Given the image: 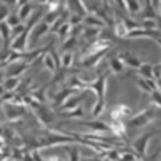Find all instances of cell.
Masks as SVG:
<instances>
[{
	"instance_id": "cell-29",
	"label": "cell",
	"mask_w": 161,
	"mask_h": 161,
	"mask_svg": "<svg viewBox=\"0 0 161 161\" xmlns=\"http://www.w3.org/2000/svg\"><path fill=\"white\" fill-rule=\"evenodd\" d=\"M135 70H137V72L142 78H147V79H154V78H153V65H151V64H141Z\"/></svg>"
},
{
	"instance_id": "cell-22",
	"label": "cell",
	"mask_w": 161,
	"mask_h": 161,
	"mask_svg": "<svg viewBox=\"0 0 161 161\" xmlns=\"http://www.w3.org/2000/svg\"><path fill=\"white\" fill-rule=\"evenodd\" d=\"M49 27L50 25L49 23H45V22H40V23H37V27L35 30H32V33H30V36H32V40L33 42H37V40L40 39V37L43 36V35L49 33Z\"/></svg>"
},
{
	"instance_id": "cell-20",
	"label": "cell",
	"mask_w": 161,
	"mask_h": 161,
	"mask_svg": "<svg viewBox=\"0 0 161 161\" xmlns=\"http://www.w3.org/2000/svg\"><path fill=\"white\" fill-rule=\"evenodd\" d=\"M82 23H84L85 26H94V27H99V29H104L105 27L104 22H102L95 13H91V12L82 17Z\"/></svg>"
},
{
	"instance_id": "cell-9",
	"label": "cell",
	"mask_w": 161,
	"mask_h": 161,
	"mask_svg": "<svg viewBox=\"0 0 161 161\" xmlns=\"http://www.w3.org/2000/svg\"><path fill=\"white\" fill-rule=\"evenodd\" d=\"M76 92H80V91L74 89V88H70V86H66V88H64V89H60L59 92L55 94L53 99H52V104H50V108H52V109H58L68 98L72 97V95L76 94Z\"/></svg>"
},
{
	"instance_id": "cell-3",
	"label": "cell",
	"mask_w": 161,
	"mask_h": 161,
	"mask_svg": "<svg viewBox=\"0 0 161 161\" xmlns=\"http://www.w3.org/2000/svg\"><path fill=\"white\" fill-rule=\"evenodd\" d=\"M158 112H160V108L153 107V105H151V107L145 108L144 111L138 112V114L134 115V117L127 118V121L124 122V125H125V128H130V130L131 128L145 127L147 124L153 122V121L158 117Z\"/></svg>"
},
{
	"instance_id": "cell-1",
	"label": "cell",
	"mask_w": 161,
	"mask_h": 161,
	"mask_svg": "<svg viewBox=\"0 0 161 161\" xmlns=\"http://www.w3.org/2000/svg\"><path fill=\"white\" fill-rule=\"evenodd\" d=\"M112 75L109 69L99 74L97 76V79L94 80H86V84H85V91L88 89H92L97 94V102H95L94 108L91 111V115L94 118L99 117L105 109V105H107V101H105V95H107V85H108V79L109 76Z\"/></svg>"
},
{
	"instance_id": "cell-8",
	"label": "cell",
	"mask_w": 161,
	"mask_h": 161,
	"mask_svg": "<svg viewBox=\"0 0 161 161\" xmlns=\"http://www.w3.org/2000/svg\"><path fill=\"white\" fill-rule=\"evenodd\" d=\"M35 114H36L37 119L40 121V124H43L45 127H49L50 124H53L56 119V114L53 112V109L49 107H45L43 104H40L39 107L35 108Z\"/></svg>"
},
{
	"instance_id": "cell-27",
	"label": "cell",
	"mask_w": 161,
	"mask_h": 161,
	"mask_svg": "<svg viewBox=\"0 0 161 161\" xmlns=\"http://www.w3.org/2000/svg\"><path fill=\"white\" fill-rule=\"evenodd\" d=\"M124 2H125V10L130 14L135 16V14L141 13V4L138 0H124Z\"/></svg>"
},
{
	"instance_id": "cell-17",
	"label": "cell",
	"mask_w": 161,
	"mask_h": 161,
	"mask_svg": "<svg viewBox=\"0 0 161 161\" xmlns=\"http://www.w3.org/2000/svg\"><path fill=\"white\" fill-rule=\"evenodd\" d=\"M128 115H131V108L125 104H118L111 109V118L112 119H124Z\"/></svg>"
},
{
	"instance_id": "cell-18",
	"label": "cell",
	"mask_w": 161,
	"mask_h": 161,
	"mask_svg": "<svg viewBox=\"0 0 161 161\" xmlns=\"http://www.w3.org/2000/svg\"><path fill=\"white\" fill-rule=\"evenodd\" d=\"M40 59H42V64H43V68L45 69H47L50 72V74H55L58 70V68H56V64H55V60H53V58H52V55H50V52H49V49L46 47V50H45L43 53L40 55Z\"/></svg>"
},
{
	"instance_id": "cell-14",
	"label": "cell",
	"mask_w": 161,
	"mask_h": 161,
	"mask_svg": "<svg viewBox=\"0 0 161 161\" xmlns=\"http://www.w3.org/2000/svg\"><path fill=\"white\" fill-rule=\"evenodd\" d=\"M10 65H12V68L4 70L6 76H20L29 68L30 64L26 62V60H17V62H13V64H10Z\"/></svg>"
},
{
	"instance_id": "cell-25",
	"label": "cell",
	"mask_w": 161,
	"mask_h": 161,
	"mask_svg": "<svg viewBox=\"0 0 161 161\" xmlns=\"http://www.w3.org/2000/svg\"><path fill=\"white\" fill-rule=\"evenodd\" d=\"M19 82H20L19 76H6L2 85H3L6 92H12V91H16V88L19 86Z\"/></svg>"
},
{
	"instance_id": "cell-2",
	"label": "cell",
	"mask_w": 161,
	"mask_h": 161,
	"mask_svg": "<svg viewBox=\"0 0 161 161\" xmlns=\"http://www.w3.org/2000/svg\"><path fill=\"white\" fill-rule=\"evenodd\" d=\"M43 16V10H37L36 13L29 19L27 25H25V29L22 30V33L16 37V39L12 40V43H10V49L12 50H16V52H23V50L27 49V45H29V37H30V33H32V30L33 27L39 23L40 17Z\"/></svg>"
},
{
	"instance_id": "cell-37",
	"label": "cell",
	"mask_w": 161,
	"mask_h": 161,
	"mask_svg": "<svg viewBox=\"0 0 161 161\" xmlns=\"http://www.w3.org/2000/svg\"><path fill=\"white\" fill-rule=\"evenodd\" d=\"M68 22H69L72 26H75V25H79V23H82V16H79V14H76V13H69Z\"/></svg>"
},
{
	"instance_id": "cell-12",
	"label": "cell",
	"mask_w": 161,
	"mask_h": 161,
	"mask_svg": "<svg viewBox=\"0 0 161 161\" xmlns=\"http://www.w3.org/2000/svg\"><path fill=\"white\" fill-rule=\"evenodd\" d=\"M85 98V91H80V94L78 95V92L76 94H74L72 97H69L66 101H65L64 104L60 105L59 108H58L56 111H69V109H74V108H76L78 105L82 102V99Z\"/></svg>"
},
{
	"instance_id": "cell-26",
	"label": "cell",
	"mask_w": 161,
	"mask_h": 161,
	"mask_svg": "<svg viewBox=\"0 0 161 161\" xmlns=\"http://www.w3.org/2000/svg\"><path fill=\"white\" fill-rule=\"evenodd\" d=\"M125 69V65L122 64V60L118 56H112L109 59V70L112 74H121Z\"/></svg>"
},
{
	"instance_id": "cell-4",
	"label": "cell",
	"mask_w": 161,
	"mask_h": 161,
	"mask_svg": "<svg viewBox=\"0 0 161 161\" xmlns=\"http://www.w3.org/2000/svg\"><path fill=\"white\" fill-rule=\"evenodd\" d=\"M160 131L158 130H151L150 132H145V134H142L140 138H137V140L131 144V148L137 153L138 155H140L141 160H145L147 158V148H148V142H150L151 138H154L155 135L158 134Z\"/></svg>"
},
{
	"instance_id": "cell-41",
	"label": "cell",
	"mask_w": 161,
	"mask_h": 161,
	"mask_svg": "<svg viewBox=\"0 0 161 161\" xmlns=\"http://www.w3.org/2000/svg\"><path fill=\"white\" fill-rule=\"evenodd\" d=\"M26 3H29V0H17V7H22Z\"/></svg>"
},
{
	"instance_id": "cell-40",
	"label": "cell",
	"mask_w": 161,
	"mask_h": 161,
	"mask_svg": "<svg viewBox=\"0 0 161 161\" xmlns=\"http://www.w3.org/2000/svg\"><path fill=\"white\" fill-rule=\"evenodd\" d=\"M2 2H3L4 4H10V6H12V4H16V3H17V0H2Z\"/></svg>"
},
{
	"instance_id": "cell-11",
	"label": "cell",
	"mask_w": 161,
	"mask_h": 161,
	"mask_svg": "<svg viewBox=\"0 0 161 161\" xmlns=\"http://www.w3.org/2000/svg\"><path fill=\"white\" fill-rule=\"evenodd\" d=\"M65 6L70 13H76L84 17L86 13H89V9L85 6L82 0H65Z\"/></svg>"
},
{
	"instance_id": "cell-35",
	"label": "cell",
	"mask_w": 161,
	"mask_h": 161,
	"mask_svg": "<svg viewBox=\"0 0 161 161\" xmlns=\"http://www.w3.org/2000/svg\"><path fill=\"white\" fill-rule=\"evenodd\" d=\"M148 98H150V102L153 107L160 108V89L150 92V94H148Z\"/></svg>"
},
{
	"instance_id": "cell-15",
	"label": "cell",
	"mask_w": 161,
	"mask_h": 161,
	"mask_svg": "<svg viewBox=\"0 0 161 161\" xmlns=\"http://www.w3.org/2000/svg\"><path fill=\"white\" fill-rule=\"evenodd\" d=\"M118 58L122 60V64H124L125 66L131 68V69H137V68L142 64L140 58L135 56V55H131L130 52H121V53L118 55Z\"/></svg>"
},
{
	"instance_id": "cell-30",
	"label": "cell",
	"mask_w": 161,
	"mask_h": 161,
	"mask_svg": "<svg viewBox=\"0 0 161 161\" xmlns=\"http://www.w3.org/2000/svg\"><path fill=\"white\" fill-rule=\"evenodd\" d=\"M112 32L117 37H125L128 33V29L125 27V25L122 23V20H118V22H114V26H112Z\"/></svg>"
},
{
	"instance_id": "cell-28",
	"label": "cell",
	"mask_w": 161,
	"mask_h": 161,
	"mask_svg": "<svg viewBox=\"0 0 161 161\" xmlns=\"http://www.w3.org/2000/svg\"><path fill=\"white\" fill-rule=\"evenodd\" d=\"M72 65H74V53H72V50H66V52H64V55L60 56V68L70 69Z\"/></svg>"
},
{
	"instance_id": "cell-36",
	"label": "cell",
	"mask_w": 161,
	"mask_h": 161,
	"mask_svg": "<svg viewBox=\"0 0 161 161\" xmlns=\"http://www.w3.org/2000/svg\"><path fill=\"white\" fill-rule=\"evenodd\" d=\"M6 23L9 25L10 27H13V26H16V25L22 23V20L19 19L17 13H9V16L6 17Z\"/></svg>"
},
{
	"instance_id": "cell-10",
	"label": "cell",
	"mask_w": 161,
	"mask_h": 161,
	"mask_svg": "<svg viewBox=\"0 0 161 161\" xmlns=\"http://www.w3.org/2000/svg\"><path fill=\"white\" fill-rule=\"evenodd\" d=\"M4 109V115L7 117V119L14 122V121H20L22 117L25 115V108L23 105H16V104H4L3 107Z\"/></svg>"
},
{
	"instance_id": "cell-39",
	"label": "cell",
	"mask_w": 161,
	"mask_h": 161,
	"mask_svg": "<svg viewBox=\"0 0 161 161\" xmlns=\"http://www.w3.org/2000/svg\"><path fill=\"white\" fill-rule=\"evenodd\" d=\"M160 69H161L160 64L153 65V78H154V80H158V79H160Z\"/></svg>"
},
{
	"instance_id": "cell-23",
	"label": "cell",
	"mask_w": 161,
	"mask_h": 161,
	"mask_svg": "<svg viewBox=\"0 0 161 161\" xmlns=\"http://www.w3.org/2000/svg\"><path fill=\"white\" fill-rule=\"evenodd\" d=\"M109 128H111V132H112L115 137H118V138L124 137V135H125V130H127L122 119H112V124L109 125Z\"/></svg>"
},
{
	"instance_id": "cell-34",
	"label": "cell",
	"mask_w": 161,
	"mask_h": 161,
	"mask_svg": "<svg viewBox=\"0 0 161 161\" xmlns=\"http://www.w3.org/2000/svg\"><path fill=\"white\" fill-rule=\"evenodd\" d=\"M32 10H33V6L30 3H26L23 4L22 7H19V12H17V16H19V19L23 22L25 19H27V17L30 16V13H32Z\"/></svg>"
},
{
	"instance_id": "cell-6",
	"label": "cell",
	"mask_w": 161,
	"mask_h": 161,
	"mask_svg": "<svg viewBox=\"0 0 161 161\" xmlns=\"http://www.w3.org/2000/svg\"><path fill=\"white\" fill-rule=\"evenodd\" d=\"M111 50V47H107L104 50H99L97 53H91V55H86V56H82V59L78 62V66L82 68V69H88V68H95L99 65V62H102L107 53Z\"/></svg>"
},
{
	"instance_id": "cell-33",
	"label": "cell",
	"mask_w": 161,
	"mask_h": 161,
	"mask_svg": "<svg viewBox=\"0 0 161 161\" xmlns=\"http://www.w3.org/2000/svg\"><path fill=\"white\" fill-rule=\"evenodd\" d=\"M78 45V37L76 36H68L66 39L62 42V52L66 50H72Z\"/></svg>"
},
{
	"instance_id": "cell-16",
	"label": "cell",
	"mask_w": 161,
	"mask_h": 161,
	"mask_svg": "<svg viewBox=\"0 0 161 161\" xmlns=\"http://www.w3.org/2000/svg\"><path fill=\"white\" fill-rule=\"evenodd\" d=\"M80 124L86 125L88 128H91V130L98 132V134H108V132H111L109 125L102 122V121H84V122H80Z\"/></svg>"
},
{
	"instance_id": "cell-21",
	"label": "cell",
	"mask_w": 161,
	"mask_h": 161,
	"mask_svg": "<svg viewBox=\"0 0 161 161\" xmlns=\"http://www.w3.org/2000/svg\"><path fill=\"white\" fill-rule=\"evenodd\" d=\"M10 30L12 27L6 23V20L0 22V39L3 40V49H9L10 46Z\"/></svg>"
},
{
	"instance_id": "cell-38",
	"label": "cell",
	"mask_w": 161,
	"mask_h": 161,
	"mask_svg": "<svg viewBox=\"0 0 161 161\" xmlns=\"http://www.w3.org/2000/svg\"><path fill=\"white\" fill-rule=\"evenodd\" d=\"M7 16H9V9H7V4H0V22L6 20Z\"/></svg>"
},
{
	"instance_id": "cell-32",
	"label": "cell",
	"mask_w": 161,
	"mask_h": 161,
	"mask_svg": "<svg viewBox=\"0 0 161 161\" xmlns=\"http://www.w3.org/2000/svg\"><path fill=\"white\" fill-rule=\"evenodd\" d=\"M70 27H72V25L69 23V22H65L64 25H62V26L59 27V29L56 30V32H55V33L58 35V37H59L60 40H62V42H64L65 39H66L68 36H69V32H70Z\"/></svg>"
},
{
	"instance_id": "cell-31",
	"label": "cell",
	"mask_w": 161,
	"mask_h": 161,
	"mask_svg": "<svg viewBox=\"0 0 161 161\" xmlns=\"http://www.w3.org/2000/svg\"><path fill=\"white\" fill-rule=\"evenodd\" d=\"M85 84H86V79H82V78H78V76H70L68 86L78 91H85Z\"/></svg>"
},
{
	"instance_id": "cell-13",
	"label": "cell",
	"mask_w": 161,
	"mask_h": 161,
	"mask_svg": "<svg viewBox=\"0 0 161 161\" xmlns=\"http://www.w3.org/2000/svg\"><path fill=\"white\" fill-rule=\"evenodd\" d=\"M137 86L141 92H145V94H150V92H153V91L160 89V86H158V80L147 79V78H138L137 79Z\"/></svg>"
},
{
	"instance_id": "cell-24",
	"label": "cell",
	"mask_w": 161,
	"mask_h": 161,
	"mask_svg": "<svg viewBox=\"0 0 161 161\" xmlns=\"http://www.w3.org/2000/svg\"><path fill=\"white\" fill-rule=\"evenodd\" d=\"M101 33V29L99 27H94V26H85L84 25V30H82V36H84V39L86 40V42H89V40L95 39V37H98Z\"/></svg>"
},
{
	"instance_id": "cell-5",
	"label": "cell",
	"mask_w": 161,
	"mask_h": 161,
	"mask_svg": "<svg viewBox=\"0 0 161 161\" xmlns=\"http://www.w3.org/2000/svg\"><path fill=\"white\" fill-rule=\"evenodd\" d=\"M153 39L154 43L160 46V29H144V27H138V29L128 30L125 39Z\"/></svg>"
},
{
	"instance_id": "cell-42",
	"label": "cell",
	"mask_w": 161,
	"mask_h": 161,
	"mask_svg": "<svg viewBox=\"0 0 161 161\" xmlns=\"http://www.w3.org/2000/svg\"><path fill=\"white\" fill-rule=\"evenodd\" d=\"M59 2H60V3H64V4H65V0H59Z\"/></svg>"
},
{
	"instance_id": "cell-7",
	"label": "cell",
	"mask_w": 161,
	"mask_h": 161,
	"mask_svg": "<svg viewBox=\"0 0 161 161\" xmlns=\"http://www.w3.org/2000/svg\"><path fill=\"white\" fill-rule=\"evenodd\" d=\"M107 47H111V40L102 39V37H95V39L89 40L86 45L84 46V49L80 50V56H86L91 53H97L99 50H104Z\"/></svg>"
},
{
	"instance_id": "cell-19",
	"label": "cell",
	"mask_w": 161,
	"mask_h": 161,
	"mask_svg": "<svg viewBox=\"0 0 161 161\" xmlns=\"http://www.w3.org/2000/svg\"><path fill=\"white\" fill-rule=\"evenodd\" d=\"M55 114H56V117L66 118V119H74V118H82V117H84V108L78 105V107H76V108H74V109H69V111H56Z\"/></svg>"
}]
</instances>
